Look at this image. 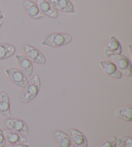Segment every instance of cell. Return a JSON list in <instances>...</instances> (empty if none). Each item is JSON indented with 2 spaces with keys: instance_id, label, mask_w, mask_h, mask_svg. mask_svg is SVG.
<instances>
[{
  "instance_id": "obj_15",
  "label": "cell",
  "mask_w": 132,
  "mask_h": 147,
  "mask_svg": "<svg viewBox=\"0 0 132 147\" xmlns=\"http://www.w3.org/2000/svg\"><path fill=\"white\" fill-rule=\"evenodd\" d=\"M54 138L59 147H75L70 136L61 130L55 131Z\"/></svg>"
},
{
  "instance_id": "obj_19",
  "label": "cell",
  "mask_w": 132,
  "mask_h": 147,
  "mask_svg": "<svg viewBox=\"0 0 132 147\" xmlns=\"http://www.w3.org/2000/svg\"><path fill=\"white\" fill-rule=\"evenodd\" d=\"M116 145L118 147H132L131 136H121V137L117 138Z\"/></svg>"
},
{
  "instance_id": "obj_10",
  "label": "cell",
  "mask_w": 132,
  "mask_h": 147,
  "mask_svg": "<svg viewBox=\"0 0 132 147\" xmlns=\"http://www.w3.org/2000/svg\"><path fill=\"white\" fill-rule=\"evenodd\" d=\"M23 7L28 16L33 20H39L43 18L44 16L40 12L38 5L31 0H25L23 2Z\"/></svg>"
},
{
  "instance_id": "obj_4",
  "label": "cell",
  "mask_w": 132,
  "mask_h": 147,
  "mask_svg": "<svg viewBox=\"0 0 132 147\" xmlns=\"http://www.w3.org/2000/svg\"><path fill=\"white\" fill-rule=\"evenodd\" d=\"M110 57L113 59L114 63L123 75L126 77H131L132 76L131 63L130 60L127 57L119 54L112 56Z\"/></svg>"
},
{
  "instance_id": "obj_9",
  "label": "cell",
  "mask_w": 132,
  "mask_h": 147,
  "mask_svg": "<svg viewBox=\"0 0 132 147\" xmlns=\"http://www.w3.org/2000/svg\"><path fill=\"white\" fill-rule=\"evenodd\" d=\"M15 57L20 68L21 71L24 74L26 77H30L32 75L34 70L32 62L24 55L18 54Z\"/></svg>"
},
{
  "instance_id": "obj_16",
  "label": "cell",
  "mask_w": 132,
  "mask_h": 147,
  "mask_svg": "<svg viewBox=\"0 0 132 147\" xmlns=\"http://www.w3.org/2000/svg\"><path fill=\"white\" fill-rule=\"evenodd\" d=\"M0 114L7 117L11 116L10 99L9 95L5 92L0 93Z\"/></svg>"
},
{
  "instance_id": "obj_8",
  "label": "cell",
  "mask_w": 132,
  "mask_h": 147,
  "mask_svg": "<svg viewBox=\"0 0 132 147\" xmlns=\"http://www.w3.org/2000/svg\"><path fill=\"white\" fill-rule=\"evenodd\" d=\"M99 65L102 72L108 77L117 79V80L122 78V73L119 71L114 63L108 61V60H103V61H99Z\"/></svg>"
},
{
  "instance_id": "obj_23",
  "label": "cell",
  "mask_w": 132,
  "mask_h": 147,
  "mask_svg": "<svg viewBox=\"0 0 132 147\" xmlns=\"http://www.w3.org/2000/svg\"><path fill=\"white\" fill-rule=\"evenodd\" d=\"M128 51H129V54H130L131 58H132V45L131 44H130L128 45Z\"/></svg>"
},
{
  "instance_id": "obj_13",
  "label": "cell",
  "mask_w": 132,
  "mask_h": 147,
  "mask_svg": "<svg viewBox=\"0 0 132 147\" xmlns=\"http://www.w3.org/2000/svg\"><path fill=\"white\" fill-rule=\"evenodd\" d=\"M36 4L38 5L40 12L44 16L51 18H57L58 17L57 11L52 7L48 1L36 0Z\"/></svg>"
},
{
  "instance_id": "obj_12",
  "label": "cell",
  "mask_w": 132,
  "mask_h": 147,
  "mask_svg": "<svg viewBox=\"0 0 132 147\" xmlns=\"http://www.w3.org/2000/svg\"><path fill=\"white\" fill-rule=\"evenodd\" d=\"M68 136L72 140L75 147H88V140L85 135L79 130L71 128L69 130Z\"/></svg>"
},
{
  "instance_id": "obj_14",
  "label": "cell",
  "mask_w": 132,
  "mask_h": 147,
  "mask_svg": "<svg viewBox=\"0 0 132 147\" xmlns=\"http://www.w3.org/2000/svg\"><path fill=\"white\" fill-rule=\"evenodd\" d=\"M3 131V134L5 140L11 145H16V144H22L26 142V137L19 134L16 132H13L9 129H5Z\"/></svg>"
},
{
  "instance_id": "obj_20",
  "label": "cell",
  "mask_w": 132,
  "mask_h": 147,
  "mask_svg": "<svg viewBox=\"0 0 132 147\" xmlns=\"http://www.w3.org/2000/svg\"><path fill=\"white\" fill-rule=\"evenodd\" d=\"M116 140L117 138L115 136H111L104 140L98 147H116Z\"/></svg>"
},
{
  "instance_id": "obj_21",
  "label": "cell",
  "mask_w": 132,
  "mask_h": 147,
  "mask_svg": "<svg viewBox=\"0 0 132 147\" xmlns=\"http://www.w3.org/2000/svg\"><path fill=\"white\" fill-rule=\"evenodd\" d=\"M6 145V140L3 134V131L0 129V147H3Z\"/></svg>"
},
{
  "instance_id": "obj_17",
  "label": "cell",
  "mask_w": 132,
  "mask_h": 147,
  "mask_svg": "<svg viewBox=\"0 0 132 147\" xmlns=\"http://www.w3.org/2000/svg\"><path fill=\"white\" fill-rule=\"evenodd\" d=\"M115 116L124 121L131 122L132 121V107L128 105L121 107L114 112Z\"/></svg>"
},
{
  "instance_id": "obj_24",
  "label": "cell",
  "mask_w": 132,
  "mask_h": 147,
  "mask_svg": "<svg viewBox=\"0 0 132 147\" xmlns=\"http://www.w3.org/2000/svg\"><path fill=\"white\" fill-rule=\"evenodd\" d=\"M3 18H4L3 14L2 12L1 11V10H0V20H3Z\"/></svg>"
},
{
  "instance_id": "obj_18",
  "label": "cell",
  "mask_w": 132,
  "mask_h": 147,
  "mask_svg": "<svg viewBox=\"0 0 132 147\" xmlns=\"http://www.w3.org/2000/svg\"><path fill=\"white\" fill-rule=\"evenodd\" d=\"M15 52V48L10 44L0 43V61L12 56Z\"/></svg>"
},
{
  "instance_id": "obj_3",
  "label": "cell",
  "mask_w": 132,
  "mask_h": 147,
  "mask_svg": "<svg viewBox=\"0 0 132 147\" xmlns=\"http://www.w3.org/2000/svg\"><path fill=\"white\" fill-rule=\"evenodd\" d=\"M5 124L8 129L19 134L24 137H28L29 135L27 125L23 120L9 118L5 120Z\"/></svg>"
},
{
  "instance_id": "obj_11",
  "label": "cell",
  "mask_w": 132,
  "mask_h": 147,
  "mask_svg": "<svg viewBox=\"0 0 132 147\" xmlns=\"http://www.w3.org/2000/svg\"><path fill=\"white\" fill-rule=\"evenodd\" d=\"M52 7L56 10L65 13H74L75 9L70 0H48Z\"/></svg>"
},
{
  "instance_id": "obj_6",
  "label": "cell",
  "mask_w": 132,
  "mask_h": 147,
  "mask_svg": "<svg viewBox=\"0 0 132 147\" xmlns=\"http://www.w3.org/2000/svg\"><path fill=\"white\" fill-rule=\"evenodd\" d=\"M123 51L122 46L117 38L111 36L104 47V54L106 57H110L115 55L121 54Z\"/></svg>"
},
{
  "instance_id": "obj_7",
  "label": "cell",
  "mask_w": 132,
  "mask_h": 147,
  "mask_svg": "<svg viewBox=\"0 0 132 147\" xmlns=\"http://www.w3.org/2000/svg\"><path fill=\"white\" fill-rule=\"evenodd\" d=\"M24 50L26 56L32 63L38 65H44L46 63V57L35 47L26 44L24 45Z\"/></svg>"
},
{
  "instance_id": "obj_2",
  "label": "cell",
  "mask_w": 132,
  "mask_h": 147,
  "mask_svg": "<svg viewBox=\"0 0 132 147\" xmlns=\"http://www.w3.org/2000/svg\"><path fill=\"white\" fill-rule=\"evenodd\" d=\"M41 81L38 75H34L30 82L24 88L21 96V101L23 103L26 104L32 101L38 95L40 91Z\"/></svg>"
},
{
  "instance_id": "obj_1",
  "label": "cell",
  "mask_w": 132,
  "mask_h": 147,
  "mask_svg": "<svg viewBox=\"0 0 132 147\" xmlns=\"http://www.w3.org/2000/svg\"><path fill=\"white\" fill-rule=\"evenodd\" d=\"M72 41V36L67 33H52L47 36L42 41L43 46L59 48L67 45Z\"/></svg>"
},
{
  "instance_id": "obj_25",
  "label": "cell",
  "mask_w": 132,
  "mask_h": 147,
  "mask_svg": "<svg viewBox=\"0 0 132 147\" xmlns=\"http://www.w3.org/2000/svg\"><path fill=\"white\" fill-rule=\"evenodd\" d=\"M2 24H3V21L2 20H0V27H1Z\"/></svg>"
},
{
  "instance_id": "obj_5",
  "label": "cell",
  "mask_w": 132,
  "mask_h": 147,
  "mask_svg": "<svg viewBox=\"0 0 132 147\" xmlns=\"http://www.w3.org/2000/svg\"><path fill=\"white\" fill-rule=\"evenodd\" d=\"M5 72L10 80L19 87L25 88L28 85L27 78L20 70L15 68H9L5 69Z\"/></svg>"
},
{
  "instance_id": "obj_22",
  "label": "cell",
  "mask_w": 132,
  "mask_h": 147,
  "mask_svg": "<svg viewBox=\"0 0 132 147\" xmlns=\"http://www.w3.org/2000/svg\"><path fill=\"white\" fill-rule=\"evenodd\" d=\"M3 147H29V145L25 143L16 144V145H11V144H9V145H5Z\"/></svg>"
}]
</instances>
